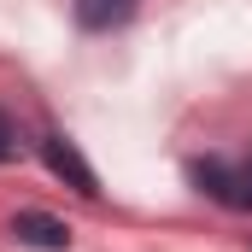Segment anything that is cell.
<instances>
[{"instance_id": "3957f363", "label": "cell", "mask_w": 252, "mask_h": 252, "mask_svg": "<svg viewBox=\"0 0 252 252\" xmlns=\"http://www.w3.org/2000/svg\"><path fill=\"white\" fill-rule=\"evenodd\" d=\"M12 241L35 252H70V223L53 217V211H18L12 217Z\"/></svg>"}, {"instance_id": "5b68a950", "label": "cell", "mask_w": 252, "mask_h": 252, "mask_svg": "<svg viewBox=\"0 0 252 252\" xmlns=\"http://www.w3.org/2000/svg\"><path fill=\"white\" fill-rule=\"evenodd\" d=\"M6 158H18V129H12V118L0 112V164Z\"/></svg>"}, {"instance_id": "6da1fadb", "label": "cell", "mask_w": 252, "mask_h": 252, "mask_svg": "<svg viewBox=\"0 0 252 252\" xmlns=\"http://www.w3.org/2000/svg\"><path fill=\"white\" fill-rule=\"evenodd\" d=\"M188 176H193V188L211 193L217 205L252 211V153H247V158H193Z\"/></svg>"}, {"instance_id": "277c9868", "label": "cell", "mask_w": 252, "mask_h": 252, "mask_svg": "<svg viewBox=\"0 0 252 252\" xmlns=\"http://www.w3.org/2000/svg\"><path fill=\"white\" fill-rule=\"evenodd\" d=\"M135 6H141V0H70L76 30H88V35H112V30H124L129 18H135Z\"/></svg>"}, {"instance_id": "7a4b0ae2", "label": "cell", "mask_w": 252, "mask_h": 252, "mask_svg": "<svg viewBox=\"0 0 252 252\" xmlns=\"http://www.w3.org/2000/svg\"><path fill=\"white\" fill-rule=\"evenodd\" d=\"M41 158H47V170L59 176L64 188H76L82 199H100V176H94V164L76 153L70 135H41Z\"/></svg>"}]
</instances>
